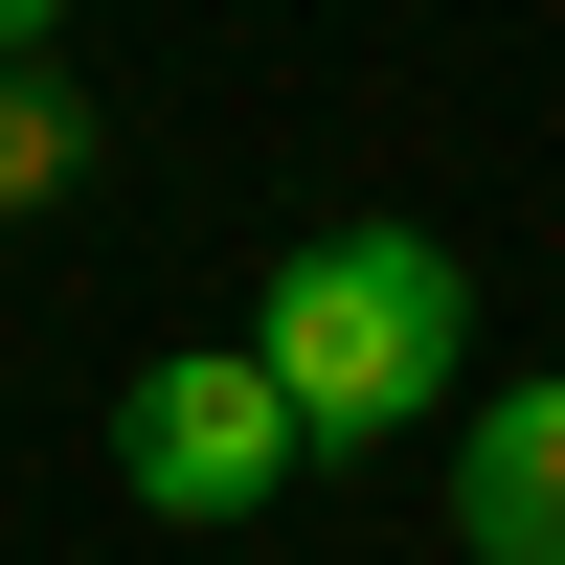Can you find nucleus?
<instances>
[{"label": "nucleus", "mask_w": 565, "mask_h": 565, "mask_svg": "<svg viewBox=\"0 0 565 565\" xmlns=\"http://www.w3.org/2000/svg\"><path fill=\"white\" fill-rule=\"evenodd\" d=\"M249 362L295 385L317 452H407V430L452 407V362H476V271H452L430 226H317V249H271Z\"/></svg>", "instance_id": "1"}, {"label": "nucleus", "mask_w": 565, "mask_h": 565, "mask_svg": "<svg viewBox=\"0 0 565 565\" xmlns=\"http://www.w3.org/2000/svg\"><path fill=\"white\" fill-rule=\"evenodd\" d=\"M295 385H271L249 340H181V362H136L114 385V498L136 521H271V498H295Z\"/></svg>", "instance_id": "2"}, {"label": "nucleus", "mask_w": 565, "mask_h": 565, "mask_svg": "<svg viewBox=\"0 0 565 565\" xmlns=\"http://www.w3.org/2000/svg\"><path fill=\"white\" fill-rule=\"evenodd\" d=\"M452 543L476 565H565V362L476 385V430H452Z\"/></svg>", "instance_id": "3"}, {"label": "nucleus", "mask_w": 565, "mask_h": 565, "mask_svg": "<svg viewBox=\"0 0 565 565\" xmlns=\"http://www.w3.org/2000/svg\"><path fill=\"white\" fill-rule=\"evenodd\" d=\"M68 181H90V90L0 68V226H23V204H68Z\"/></svg>", "instance_id": "4"}, {"label": "nucleus", "mask_w": 565, "mask_h": 565, "mask_svg": "<svg viewBox=\"0 0 565 565\" xmlns=\"http://www.w3.org/2000/svg\"><path fill=\"white\" fill-rule=\"evenodd\" d=\"M45 23H68V0H0V68H45Z\"/></svg>", "instance_id": "5"}]
</instances>
